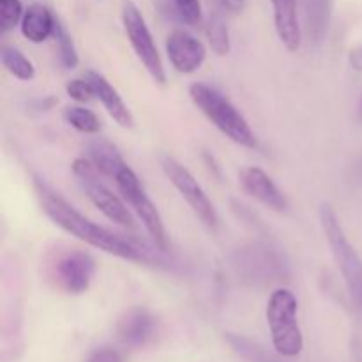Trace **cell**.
<instances>
[{"mask_svg": "<svg viewBox=\"0 0 362 362\" xmlns=\"http://www.w3.org/2000/svg\"><path fill=\"white\" fill-rule=\"evenodd\" d=\"M34 189L35 197H37L39 205H41L42 212L46 214V218L53 223L55 226H59L60 230H64L69 235L76 237L78 240L85 243L87 246L95 247L99 251H105V253L113 255L117 258H122V260L129 262H138V264H144L147 262L144 251L138 250L136 246L129 243V240L122 239L117 233L110 232L105 226H99L98 223L90 221L88 218H85L81 212H78L66 198L60 193H57L49 184H46L45 180L35 177L34 179Z\"/></svg>", "mask_w": 362, "mask_h": 362, "instance_id": "6da1fadb", "label": "cell"}, {"mask_svg": "<svg viewBox=\"0 0 362 362\" xmlns=\"http://www.w3.org/2000/svg\"><path fill=\"white\" fill-rule=\"evenodd\" d=\"M189 98L198 112L212 124L218 131H221L233 144L246 148L257 147V136L251 129L246 117L226 99L225 95L207 83L197 81L189 87Z\"/></svg>", "mask_w": 362, "mask_h": 362, "instance_id": "7a4b0ae2", "label": "cell"}, {"mask_svg": "<svg viewBox=\"0 0 362 362\" xmlns=\"http://www.w3.org/2000/svg\"><path fill=\"white\" fill-rule=\"evenodd\" d=\"M318 218H320V226L325 240L331 247L332 258H334L346 290L350 293V299L359 310H362V258L346 237L341 221H339L338 214L331 204L320 205Z\"/></svg>", "mask_w": 362, "mask_h": 362, "instance_id": "3957f363", "label": "cell"}, {"mask_svg": "<svg viewBox=\"0 0 362 362\" xmlns=\"http://www.w3.org/2000/svg\"><path fill=\"white\" fill-rule=\"evenodd\" d=\"M297 311H299V303L292 290L278 288L269 297L265 318L271 331L272 346L283 357H297L304 349Z\"/></svg>", "mask_w": 362, "mask_h": 362, "instance_id": "277c9868", "label": "cell"}, {"mask_svg": "<svg viewBox=\"0 0 362 362\" xmlns=\"http://www.w3.org/2000/svg\"><path fill=\"white\" fill-rule=\"evenodd\" d=\"M71 168H73L74 177L78 179L88 200L94 204L95 209H99V212L105 218H108L110 221L122 226V228H136V223H134V218L129 209H127V205L117 194H113L110 187H106L101 182V179H99L101 172L87 158L74 159Z\"/></svg>", "mask_w": 362, "mask_h": 362, "instance_id": "5b68a950", "label": "cell"}, {"mask_svg": "<svg viewBox=\"0 0 362 362\" xmlns=\"http://www.w3.org/2000/svg\"><path fill=\"white\" fill-rule=\"evenodd\" d=\"M113 182L117 184V187H119L120 194H122L124 200L127 202V205H129L134 211V214L138 216V219L141 221L145 232L148 233V237H151L152 243L156 244V247L165 251L166 246H168L165 223H163V218L161 214H159L156 204L148 198L147 191H145L144 184H141L136 172L127 165L126 168H122L115 177H113Z\"/></svg>", "mask_w": 362, "mask_h": 362, "instance_id": "8992f818", "label": "cell"}, {"mask_svg": "<svg viewBox=\"0 0 362 362\" xmlns=\"http://www.w3.org/2000/svg\"><path fill=\"white\" fill-rule=\"evenodd\" d=\"M122 25L124 32L127 35V41H129L133 52L136 53L141 66L145 67V71L151 74V78L156 83L165 85L166 71L165 66H163L161 55H159V49L156 46L154 37H152L151 28H148L147 21H145V16L141 14V11L138 9V6L133 0H126L124 2Z\"/></svg>", "mask_w": 362, "mask_h": 362, "instance_id": "52a82bcc", "label": "cell"}, {"mask_svg": "<svg viewBox=\"0 0 362 362\" xmlns=\"http://www.w3.org/2000/svg\"><path fill=\"white\" fill-rule=\"evenodd\" d=\"M159 165H161V170L166 175V179H168L170 184L179 191V194L184 198V202H186L191 207V211L197 214V218L200 219L207 228H218L219 221L214 204H212L211 198L207 197L204 187H202L200 184H198V180L194 179L193 173H191L182 163H179L175 158H172V156L168 154H161Z\"/></svg>", "mask_w": 362, "mask_h": 362, "instance_id": "ba28073f", "label": "cell"}, {"mask_svg": "<svg viewBox=\"0 0 362 362\" xmlns=\"http://www.w3.org/2000/svg\"><path fill=\"white\" fill-rule=\"evenodd\" d=\"M95 274V262L81 250L59 253L48 265V278L57 290L71 296H80L90 288Z\"/></svg>", "mask_w": 362, "mask_h": 362, "instance_id": "9c48e42d", "label": "cell"}, {"mask_svg": "<svg viewBox=\"0 0 362 362\" xmlns=\"http://www.w3.org/2000/svg\"><path fill=\"white\" fill-rule=\"evenodd\" d=\"M166 55L177 73L193 74L204 66L207 48L186 28H173L166 37Z\"/></svg>", "mask_w": 362, "mask_h": 362, "instance_id": "30bf717a", "label": "cell"}, {"mask_svg": "<svg viewBox=\"0 0 362 362\" xmlns=\"http://www.w3.org/2000/svg\"><path fill=\"white\" fill-rule=\"evenodd\" d=\"M239 184L244 193L257 200L258 204L276 212H283L288 209L286 197L281 193L272 177L258 166H246L239 172Z\"/></svg>", "mask_w": 362, "mask_h": 362, "instance_id": "8fae6325", "label": "cell"}, {"mask_svg": "<svg viewBox=\"0 0 362 362\" xmlns=\"http://www.w3.org/2000/svg\"><path fill=\"white\" fill-rule=\"evenodd\" d=\"M156 331V320L147 308H131L117 322V338L122 345L138 349L147 345Z\"/></svg>", "mask_w": 362, "mask_h": 362, "instance_id": "7c38bea8", "label": "cell"}, {"mask_svg": "<svg viewBox=\"0 0 362 362\" xmlns=\"http://www.w3.org/2000/svg\"><path fill=\"white\" fill-rule=\"evenodd\" d=\"M271 4L278 39L290 53H296L303 42L297 0H271Z\"/></svg>", "mask_w": 362, "mask_h": 362, "instance_id": "4fadbf2b", "label": "cell"}, {"mask_svg": "<svg viewBox=\"0 0 362 362\" xmlns=\"http://www.w3.org/2000/svg\"><path fill=\"white\" fill-rule=\"evenodd\" d=\"M85 76L90 80L92 87H94L95 98L101 101V105L105 106V110L108 112V115L119 124L120 127H133L134 117L131 113V110L127 108V105L124 103L122 95L119 94L115 87L103 76L98 71H87Z\"/></svg>", "mask_w": 362, "mask_h": 362, "instance_id": "5bb4252c", "label": "cell"}, {"mask_svg": "<svg viewBox=\"0 0 362 362\" xmlns=\"http://www.w3.org/2000/svg\"><path fill=\"white\" fill-rule=\"evenodd\" d=\"M55 14L42 4H32L25 9L23 18H21L20 30L27 41L34 45H41L49 35H53L55 28Z\"/></svg>", "mask_w": 362, "mask_h": 362, "instance_id": "9a60e30c", "label": "cell"}, {"mask_svg": "<svg viewBox=\"0 0 362 362\" xmlns=\"http://www.w3.org/2000/svg\"><path fill=\"white\" fill-rule=\"evenodd\" d=\"M85 158L101 172V175L110 177L112 180L120 170L127 166L126 159L122 158L119 148L105 138H94V140L88 141Z\"/></svg>", "mask_w": 362, "mask_h": 362, "instance_id": "2e32d148", "label": "cell"}, {"mask_svg": "<svg viewBox=\"0 0 362 362\" xmlns=\"http://www.w3.org/2000/svg\"><path fill=\"white\" fill-rule=\"evenodd\" d=\"M0 60L11 76L18 78L21 81H32L35 78V67L23 53L14 46H2Z\"/></svg>", "mask_w": 362, "mask_h": 362, "instance_id": "e0dca14e", "label": "cell"}, {"mask_svg": "<svg viewBox=\"0 0 362 362\" xmlns=\"http://www.w3.org/2000/svg\"><path fill=\"white\" fill-rule=\"evenodd\" d=\"M207 37L211 42V48L216 55L225 57L230 53V34L228 25H226V14L221 9H216L211 14L207 23Z\"/></svg>", "mask_w": 362, "mask_h": 362, "instance_id": "ac0fdd59", "label": "cell"}, {"mask_svg": "<svg viewBox=\"0 0 362 362\" xmlns=\"http://www.w3.org/2000/svg\"><path fill=\"white\" fill-rule=\"evenodd\" d=\"M53 37H55L57 48H59V60L64 69H74L78 62H80V57H78V49L74 46L73 35L69 34V30H67L66 25L62 23L59 16L55 18Z\"/></svg>", "mask_w": 362, "mask_h": 362, "instance_id": "d6986e66", "label": "cell"}, {"mask_svg": "<svg viewBox=\"0 0 362 362\" xmlns=\"http://www.w3.org/2000/svg\"><path fill=\"white\" fill-rule=\"evenodd\" d=\"M64 120L81 134H98L101 131L99 117L92 110H87L85 106L80 105L67 106L64 110Z\"/></svg>", "mask_w": 362, "mask_h": 362, "instance_id": "ffe728a7", "label": "cell"}, {"mask_svg": "<svg viewBox=\"0 0 362 362\" xmlns=\"http://www.w3.org/2000/svg\"><path fill=\"white\" fill-rule=\"evenodd\" d=\"M23 13L25 9L20 0H0V30L2 34L18 27L21 23Z\"/></svg>", "mask_w": 362, "mask_h": 362, "instance_id": "44dd1931", "label": "cell"}, {"mask_svg": "<svg viewBox=\"0 0 362 362\" xmlns=\"http://www.w3.org/2000/svg\"><path fill=\"white\" fill-rule=\"evenodd\" d=\"M66 92L74 103H78V105H85V103H88L90 99L95 98L94 87H92L90 80H88L85 74L83 78H74V80H71L69 83L66 85Z\"/></svg>", "mask_w": 362, "mask_h": 362, "instance_id": "7402d4cb", "label": "cell"}, {"mask_svg": "<svg viewBox=\"0 0 362 362\" xmlns=\"http://www.w3.org/2000/svg\"><path fill=\"white\" fill-rule=\"evenodd\" d=\"M177 7V13L180 14L184 21L191 27H200L202 25V6L200 0H173Z\"/></svg>", "mask_w": 362, "mask_h": 362, "instance_id": "603a6c76", "label": "cell"}, {"mask_svg": "<svg viewBox=\"0 0 362 362\" xmlns=\"http://www.w3.org/2000/svg\"><path fill=\"white\" fill-rule=\"evenodd\" d=\"M85 362H124L122 354L112 346H103V349L94 350Z\"/></svg>", "mask_w": 362, "mask_h": 362, "instance_id": "cb8c5ba5", "label": "cell"}, {"mask_svg": "<svg viewBox=\"0 0 362 362\" xmlns=\"http://www.w3.org/2000/svg\"><path fill=\"white\" fill-rule=\"evenodd\" d=\"M218 4L225 14H239L246 7V0H218Z\"/></svg>", "mask_w": 362, "mask_h": 362, "instance_id": "d4e9b609", "label": "cell"}, {"mask_svg": "<svg viewBox=\"0 0 362 362\" xmlns=\"http://www.w3.org/2000/svg\"><path fill=\"white\" fill-rule=\"evenodd\" d=\"M350 64L356 71H362V48H356L350 52Z\"/></svg>", "mask_w": 362, "mask_h": 362, "instance_id": "484cf974", "label": "cell"}, {"mask_svg": "<svg viewBox=\"0 0 362 362\" xmlns=\"http://www.w3.org/2000/svg\"><path fill=\"white\" fill-rule=\"evenodd\" d=\"M354 357H356V362H362V345L361 343H356V345H354Z\"/></svg>", "mask_w": 362, "mask_h": 362, "instance_id": "4316f807", "label": "cell"}, {"mask_svg": "<svg viewBox=\"0 0 362 362\" xmlns=\"http://www.w3.org/2000/svg\"><path fill=\"white\" fill-rule=\"evenodd\" d=\"M357 120L362 124V95H361V101H359V106H357Z\"/></svg>", "mask_w": 362, "mask_h": 362, "instance_id": "83f0119b", "label": "cell"}]
</instances>
